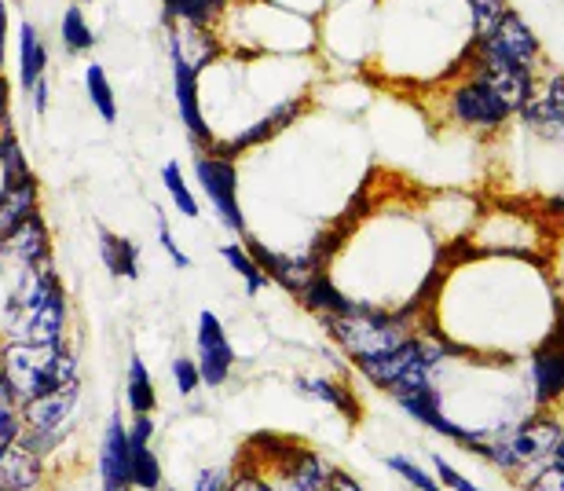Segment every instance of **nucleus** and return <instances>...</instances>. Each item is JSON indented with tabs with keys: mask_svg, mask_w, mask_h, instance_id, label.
Here are the masks:
<instances>
[{
	"mask_svg": "<svg viewBox=\"0 0 564 491\" xmlns=\"http://www.w3.org/2000/svg\"><path fill=\"white\" fill-rule=\"evenodd\" d=\"M0 371L15 389L19 404H30L44 393H59V389L82 385L77 371V352L66 345H33V341H11L0 349Z\"/></svg>",
	"mask_w": 564,
	"mask_h": 491,
	"instance_id": "nucleus-1",
	"label": "nucleus"
},
{
	"mask_svg": "<svg viewBox=\"0 0 564 491\" xmlns=\"http://www.w3.org/2000/svg\"><path fill=\"white\" fill-rule=\"evenodd\" d=\"M440 99H444V118L458 129L473 132H499L517 118V107L491 77L473 70H447L440 74Z\"/></svg>",
	"mask_w": 564,
	"mask_h": 491,
	"instance_id": "nucleus-2",
	"label": "nucleus"
},
{
	"mask_svg": "<svg viewBox=\"0 0 564 491\" xmlns=\"http://www.w3.org/2000/svg\"><path fill=\"white\" fill-rule=\"evenodd\" d=\"M403 319L408 316H400V312H381L375 305H367V301H359L356 312H348V316H326L323 323L356 363V360H370V356H381V352L397 349L400 341H408L411 334Z\"/></svg>",
	"mask_w": 564,
	"mask_h": 491,
	"instance_id": "nucleus-3",
	"label": "nucleus"
},
{
	"mask_svg": "<svg viewBox=\"0 0 564 491\" xmlns=\"http://www.w3.org/2000/svg\"><path fill=\"white\" fill-rule=\"evenodd\" d=\"M195 181L202 187V195L209 198L213 214L235 236H246V214L239 203V170L235 159L220 151H198L195 154Z\"/></svg>",
	"mask_w": 564,
	"mask_h": 491,
	"instance_id": "nucleus-4",
	"label": "nucleus"
},
{
	"mask_svg": "<svg viewBox=\"0 0 564 491\" xmlns=\"http://www.w3.org/2000/svg\"><path fill=\"white\" fill-rule=\"evenodd\" d=\"M308 107H312V88H304V92H293V96L279 99V103L268 107L264 114H257L253 121H246V126L235 132V137L217 140V148H213V151L228 154V159H239V154H246V151L264 148V143L279 140L282 132L297 126V121L308 114Z\"/></svg>",
	"mask_w": 564,
	"mask_h": 491,
	"instance_id": "nucleus-5",
	"label": "nucleus"
},
{
	"mask_svg": "<svg viewBox=\"0 0 564 491\" xmlns=\"http://www.w3.org/2000/svg\"><path fill=\"white\" fill-rule=\"evenodd\" d=\"M169 70H173V99H176V114H180V126L187 132V140L195 143L198 151H213L217 148V132H213L206 103H202L198 66L184 59L176 48H169Z\"/></svg>",
	"mask_w": 564,
	"mask_h": 491,
	"instance_id": "nucleus-6",
	"label": "nucleus"
},
{
	"mask_svg": "<svg viewBox=\"0 0 564 491\" xmlns=\"http://www.w3.org/2000/svg\"><path fill=\"white\" fill-rule=\"evenodd\" d=\"M561 444V426L550 418H532L524 422L521 429L510 433L506 440H495L488 451L491 462H499L502 470H517V466H528V462H543V459H554Z\"/></svg>",
	"mask_w": 564,
	"mask_h": 491,
	"instance_id": "nucleus-7",
	"label": "nucleus"
},
{
	"mask_svg": "<svg viewBox=\"0 0 564 491\" xmlns=\"http://www.w3.org/2000/svg\"><path fill=\"white\" fill-rule=\"evenodd\" d=\"M517 118L543 143H564V74L550 70L539 77L535 96L521 107Z\"/></svg>",
	"mask_w": 564,
	"mask_h": 491,
	"instance_id": "nucleus-8",
	"label": "nucleus"
},
{
	"mask_svg": "<svg viewBox=\"0 0 564 491\" xmlns=\"http://www.w3.org/2000/svg\"><path fill=\"white\" fill-rule=\"evenodd\" d=\"M195 349H198V371H202V385L220 389L231 378L235 367V345L224 330V323L217 319V312L202 308L198 312V327H195Z\"/></svg>",
	"mask_w": 564,
	"mask_h": 491,
	"instance_id": "nucleus-9",
	"label": "nucleus"
},
{
	"mask_svg": "<svg viewBox=\"0 0 564 491\" xmlns=\"http://www.w3.org/2000/svg\"><path fill=\"white\" fill-rule=\"evenodd\" d=\"M532 393L535 404H554L564 396V305H557L554 330L532 352Z\"/></svg>",
	"mask_w": 564,
	"mask_h": 491,
	"instance_id": "nucleus-10",
	"label": "nucleus"
},
{
	"mask_svg": "<svg viewBox=\"0 0 564 491\" xmlns=\"http://www.w3.org/2000/svg\"><path fill=\"white\" fill-rule=\"evenodd\" d=\"M397 404L408 411L414 422H422V426H429L433 433H444V437H451L455 444L458 440L462 444H477L480 440V433H473V429L458 426V422L447 418V411H444V404H440V393H436L433 382L419 385V389H403V393H397Z\"/></svg>",
	"mask_w": 564,
	"mask_h": 491,
	"instance_id": "nucleus-11",
	"label": "nucleus"
},
{
	"mask_svg": "<svg viewBox=\"0 0 564 491\" xmlns=\"http://www.w3.org/2000/svg\"><path fill=\"white\" fill-rule=\"evenodd\" d=\"M48 63H52V52H48V41L41 37V30L33 26L30 19L19 22V92L30 96L37 81L48 77Z\"/></svg>",
	"mask_w": 564,
	"mask_h": 491,
	"instance_id": "nucleus-12",
	"label": "nucleus"
},
{
	"mask_svg": "<svg viewBox=\"0 0 564 491\" xmlns=\"http://www.w3.org/2000/svg\"><path fill=\"white\" fill-rule=\"evenodd\" d=\"M0 253L15 257L22 268H37L44 261H52V239H48V225H44V217L33 214L30 220H22V225L0 242Z\"/></svg>",
	"mask_w": 564,
	"mask_h": 491,
	"instance_id": "nucleus-13",
	"label": "nucleus"
},
{
	"mask_svg": "<svg viewBox=\"0 0 564 491\" xmlns=\"http://www.w3.org/2000/svg\"><path fill=\"white\" fill-rule=\"evenodd\" d=\"M77 393L82 385L74 389H59V393H44L30 404H22V418H26V429H66L74 407H77Z\"/></svg>",
	"mask_w": 564,
	"mask_h": 491,
	"instance_id": "nucleus-14",
	"label": "nucleus"
},
{
	"mask_svg": "<svg viewBox=\"0 0 564 491\" xmlns=\"http://www.w3.org/2000/svg\"><path fill=\"white\" fill-rule=\"evenodd\" d=\"M235 0H162V19L165 26H202V30H220V22L228 19Z\"/></svg>",
	"mask_w": 564,
	"mask_h": 491,
	"instance_id": "nucleus-15",
	"label": "nucleus"
},
{
	"mask_svg": "<svg viewBox=\"0 0 564 491\" xmlns=\"http://www.w3.org/2000/svg\"><path fill=\"white\" fill-rule=\"evenodd\" d=\"M129 429L121 426V418L115 415L107 422L104 433V451H99V473H104V488L132 484L129 481Z\"/></svg>",
	"mask_w": 564,
	"mask_h": 491,
	"instance_id": "nucleus-16",
	"label": "nucleus"
},
{
	"mask_svg": "<svg viewBox=\"0 0 564 491\" xmlns=\"http://www.w3.org/2000/svg\"><path fill=\"white\" fill-rule=\"evenodd\" d=\"M41 481V455L15 440L0 455V491H30Z\"/></svg>",
	"mask_w": 564,
	"mask_h": 491,
	"instance_id": "nucleus-17",
	"label": "nucleus"
},
{
	"mask_svg": "<svg viewBox=\"0 0 564 491\" xmlns=\"http://www.w3.org/2000/svg\"><path fill=\"white\" fill-rule=\"evenodd\" d=\"M304 305H308L312 312H319V316H348V312H356L359 308V301H352L348 294H341L337 290V283L326 272H312L308 275V283L301 286V294H297Z\"/></svg>",
	"mask_w": 564,
	"mask_h": 491,
	"instance_id": "nucleus-18",
	"label": "nucleus"
},
{
	"mask_svg": "<svg viewBox=\"0 0 564 491\" xmlns=\"http://www.w3.org/2000/svg\"><path fill=\"white\" fill-rule=\"evenodd\" d=\"M99 257L115 279H140V246L99 225Z\"/></svg>",
	"mask_w": 564,
	"mask_h": 491,
	"instance_id": "nucleus-19",
	"label": "nucleus"
},
{
	"mask_svg": "<svg viewBox=\"0 0 564 491\" xmlns=\"http://www.w3.org/2000/svg\"><path fill=\"white\" fill-rule=\"evenodd\" d=\"M59 44L66 55H93L99 48V33L93 30V22L85 15V4H66L63 19H59Z\"/></svg>",
	"mask_w": 564,
	"mask_h": 491,
	"instance_id": "nucleus-20",
	"label": "nucleus"
},
{
	"mask_svg": "<svg viewBox=\"0 0 564 491\" xmlns=\"http://www.w3.org/2000/svg\"><path fill=\"white\" fill-rule=\"evenodd\" d=\"M85 96L88 103H93V110L99 114V121L104 126H118V92L115 85H110V74L104 63H88L85 66Z\"/></svg>",
	"mask_w": 564,
	"mask_h": 491,
	"instance_id": "nucleus-21",
	"label": "nucleus"
},
{
	"mask_svg": "<svg viewBox=\"0 0 564 491\" xmlns=\"http://www.w3.org/2000/svg\"><path fill=\"white\" fill-rule=\"evenodd\" d=\"M126 400H129L132 415H151V411L158 407V393H154L151 371H147V363L140 360L137 352H132V360H129V378H126Z\"/></svg>",
	"mask_w": 564,
	"mask_h": 491,
	"instance_id": "nucleus-22",
	"label": "nucleus"
},
{
	"mask_svg": "<svg viewBox=\"0 0 564 491\" xmlns=\"http://www.w3.org/2000/svg\"><path fill=\"white\" fill-rule=\"evenodd\" d=\"M220 257L231 264V272L242 279L250 294H261V290H264L268 283H272V279H268V275L261 272V264L253 261V253L246 250V242H224V246H220Z\"/></svg>",
	"mask_w": 564,
	"mask_h": 491,
	"instance_id": "nucleus-23",
	"label": "nucleus"
},
{
	"mask_svg": "<svg viewBox=\"0 0 564 491\" xmlns=\"http://www.w3.org/2000/svg\"><path fill=\"white\" fill-rule=\"evenodd\" d=\"M162 184H165V195L173 198V206H176L187 220H195V217L202 214L198 198H195V192H191V184H187V176H184V165H180L176 159L162 165Z\"/></svg>",
	"mask_w": 564,
	"mask_h": 491,
	"instance_id": "nucleus-24",
	"label": "nucleus"
},
{
	"mask_svg": "<svg viewBox=\"0 0 564 491\" xmlns=\"http://www.w3.org/2000/svg\"><path fill=\"white\" fill-rule=\"evenodd\" d=\"M129 481L132 488H143V491H154L162 484V462L158 455L151 451V444H132L129 440Z\"/></svg>",
	"mask_w": 564,
	"mask_h": 491,
	"instance_id": "nucleus-25",
	"label": "nucleus"
},
{
	"mask_svg": "<svg viewBox=\"0 0 564 491\" xmlns=\"http://www.w3.org/2000/svg\"><path fill=\"white\" fill-rule=\"evenodd\" d=\"M297 389L312 400H323V404H330V407H341L348 418L359 415L356 400L348 396V389H341L337 382H326V378H297Z\"/></svg>",
	"mask_w": 564,
	"mask_h": 491,
	"instance_id": "nucleus-26",
	"label": "nucleus"
},
{
	"mask_svg": "<svg viewBox=\"0 0 564 491\" xmlns=\"http://www.w3.org/2000/svg\"><path fill=\"white\" fill-rule=\"evenodd\" d=\"M0 173H4V181H19V176L33 173L26 162V151H22V143H19V132L11 126L0 132Z\"/></svg>",
	"mask_w": 564,
	"mask_h": 491,
	"instance_id": "nucleus-27",
	"label": "nucleus"
},
{
	"mask_svg": "<svg viewBox=\"0 0 564 491\" xmlns=\"http://www.w3.org/2000/svg\"><path fill=\"white\" fill-rule=\"evenodd\" d=\"M290 481L297 484V488H304V491H323V484H326V470H323V462L315 459V455H308V451H301L297 459L290 462Z\"/></svg>",
	"mask_w": 564,
	"mask_h": 491,
	"instance_id": "nucleus-28",
	"label": "nucleus"
},
{
	"mask_svg": "<svg viewBox=\"0 0 564 491\" xmlns=\"http://www.w3.org/2000/svg\"><path fill=\"white\" fill-rule=\"evenodd\" d=\"M466 4V11H469V22H473V33H480V30H488L495 19L502 15L506 8V0H462Z\"/></svg>",
	"mask_w": 564,
	"mask_h": 491,
	"instance_id": "nucleus-29",
	"label": "nucleus"
},
{
	"mask_svg": "<svg viewBox=\"0 0 564 491\" xmlns=\"http://www.w3.org/2000/svg\"><path fill=\"white\" fill-rule=\"evenodd\" d=\"M386 466H389V470H397L403 481L414 484L419 491H444V488L433 481V477H429L425 470H419V466H414L411 459H403V455H392V459H386Z\"/></svg>",
	"mask_w": 564,
	"mask_h": 491,
	"instance_id": "nucleus-30",
	"label": "nucleus"
},
{
	"mask_svg": "<svg viewBox=\"0 0 564 491\" xmlns=\"http://www.w3.org/2000/svg\"><path fill=\"white\" fill-rule=\"evenodd\" d=\"M154 228H158V246H162V250L169 253V261H173L176 268H191V257L180 250V242L173 236V228H169V220H165L162 209H154Z\"/></svg>",
	"mask_w": 564,
	"mask_h": 491,
	"instance_id": "nucleus-31",
	"label": "nucleus"
},
{
	"mask_svg": "<svg viewBox=\"0 0 564 491\" xmlns=\"http://www.w3.org/2000/svg\"><path fill=\"white\" fill-rule=\"evenodd\" d=\"M173 382H176V393H180V396H191V393H195V389L202 385L198 360H191V356H180V360H173Z\"/></svg>",
	"mask_w": 564,
	"mask_h": 491,
	"instance_id": "nucleus-32",
	"label": "nucleus"
},
{
	"mask_svg": "<svg viewBox=\"0 0 564 491\" xmlns=\"http://www.w3.org/2000/svg\"><path fill=\"white\" fill-rule=\"evenodd\" d=\"M528 488H532V491H564V462L554 459Z\"/></svg>",
	"mask_w": 564,
	"mask_h": 491,
	"instance_id": "nucleus-33",
	"label": "nucleus"
},
{
	"mask_svg": "<svg viewBox=\"0 0 564 491\" xmlns=\"http://www.w3.org/2000/svg\"><path fill=\"white\" fill-rule=\"evenodd\" d=\"M433 466H436V473H440V481H444V488H451V491H484V488H477V484H469L462 473L451 470V466H447L444 459H440V455L433 459Z\"/></svg>",
	"mask_w": 564,
	"mask_h": 491,
	"instance_id": "nucleus-34",
	"label": "nucleus"
},
{
	"mask_svg": "<svg viewBox=\"0 0 564 491\" xmlns=\"http://www.w3.org/2000/svg\"><path fill=\"white\" fill-rule=\"evenodd\" d=\"M30 107H33V114H37V118L48 114V107H52V85H48V77H44V81H37V88L30 92Z\"/></svg>",
	"mask_w": 564,
	"mask_h": 491,
	"instance_id": "nucleus-35",
	"label": "nucleus"
},
{
	"mask_svg": "<svg viewBox=\"0 0 564 491\" xmlns=\"http://www.w3.org/2000/svg\"><path fill=\"white\" fill-rule=\"evenodd\" d=\"M228 488V470H202L195 491H224Z\"/></svg>",
	"mask_w": 564,
	"mask_h": 491,
	"instance_id": "nucleus-36",
	"label": "nucleus"
},
{
	"mask_svg": "<svg viewBox=\"0 0 564 491\" xmlns=\"http://www.w3.org/2000/svg\"><path fill=\"white\" fill-rule=\"evenodd\" d=\"M323 491H364V488H359V484H356L348 473H341V470H330V473H326V484H323Z\"/></svg>",
	"mask_w": 564,
	"mask_h": 491,
	"instance_id": "nucleus-37",
	"label": "nucleus"
},
{
	"mask_svg": "<svg viewBox=\"0 0 564 491\" xmlns=\"http://www.w3.org/2000/svg\"><path fill=\"white\" fill-rule=\"evenodd\" d=\"M8 126H11V85H8V77L0 74V132Z\"/></svg>",
	"mask_w": 564,
	"mask_h": 491,
	"instance_id": "nucleus-38",
	"label": "nucleus"
},
{
	"mask_svg": "<svg viewBox=\"0 0 564 491\" xmlns=\"http://www.w3.org/2000/svg\"><path fill=\"white\" fill-rule=\"evenodd\" d=\"M8 30H11L8 0H0V74H4V59H8Z\"/></svg>",
	"mask_w": 564,
	"mask_h": 491,
	"instance_id": "nucleus-39",
	"label": "nucleus"
},
{
	"mask_svg": "<svg viewBox=\"0 0 564 491\" xmlns=\"http://www.w3.org/2000/svg\"><path fill=\"white\" fill-rule=\"evenodd\" d=\"M228 491H272V488H268L264 481H261V477H253V473H242V477H235V481H231V488Z\"/></svg>",
	"mask_w": 564,
	"mask_h": 491,
	"instance_id": "nucleus-40",
	"label": "nucleus"
},
{
	"mask_svg": "<svg viewBox=\"0 0 564 491\" xmlns=\"http://www.w3.org/2000/svg\"><path fill=\"white\" fill-rule=\"evenodd\" d=\"M15 389H11V382L4 378V371H0V407H15Z\"/></svg>",
	"mask_w": 564,
	"mask_h": 491,
	"instance_id": "nucleus-41",
	"label": "nucleus"
},
{
	"mask_svg": "<svg viewBox=\"0 0 564 491\" xmlns=\"http://www.w3.org/2000/svg\"><path fill=\"white\" fill-rule=\"evenodd\" d=\"M19 418H15V407H0V429H15Z\"/></svg>",
	"mask_w": 564,
	"mask_h": 491,
	"instance_id": "nucleus-42",
	"label": "nucleus"
},
{
	"mask_svg": "<svg viewBox=\"0 0 564 491\" xmlns=\"http://www.w3.org/2000/svg\"><path fill=\"white\" fill-rule=\"evenodd\" d=\"M15 440H19V426L15 429H0V455H4V448H11Z\"/></svg>",
	"mask_w": 564,
	"mask_h": 491,
	"instance_id": "nucleus-43",
	"label": "nucleus"
},
{
	"mask_svg": "<svg viewBox=\"0 0 564 491\" xmlns=\"http://www.w3.org/2000/svg\"><path fill=\"white\" fill-rule=\"evenodd\" d=\"M554 459L564 462V433H561V444H557V451H554Z\"/></svg>",
	"mask_w": 564,
	"mask_h": 491,
	"instance_id": "nucleus-44",
	"label": "nucleus"
},
{
	"mask_svg": "<svg viewBox=\"0 0 564 491\" xmlns=\"http://www.w3.org/2000/svg\"><path fill=\"white\" fill-rule=\"evenodd\" d=\"M550 209H554V214H564V198H554V203H550Z\"/></svg>",
	"mask_w": 564,
	"mask_h": 491,
	"instance_id": "nucleus-45",
	"label": "nucleus"
},
{
	"mask_svg": "<svg viewBox=\"0 0 564 491\" xmlns=\"http://www.w3.org/2000/svg\"><path fill=\"white\" fill-rule=\"evenodd\" d=\"M279 491H304V488H297V484H293V481H290V477H286V484H282Z\"/></svg>",
	"mask_w": 564,
	"mask_h": 491,
	"instance_id": "nucleus-46",
	"label": "nucleus"
},
{
	"mask_svg": "<svg viewBox=\"0 0 564 491\" xmlns=\"http://www.w3.org/2000/svg\"><path fill=\"white\" fill-rule=\"evenodd\" d=\"M104 491H132V484H118V488H104Z\"/></svg>",
	"mask_w": 564,
	"mask_h": 491,
	"instance_id": "nucleus-47",
	"label": "nucleus"
},
{
	"mask_svg": "<svg viewBox=\"0 0 564 491\" xmlns=\"http://www.w3.org/2000/svg\"><path fill=\"white\" fill-rule=\"evenodd\" d=\"M77 4H93V0H77Z\"/></svg>",
	"mask_w": 564,
	"mask_h": 491,
	"instance_id": "nucleus-48",
	"label": "nucleus"
}]
</instances>
